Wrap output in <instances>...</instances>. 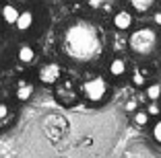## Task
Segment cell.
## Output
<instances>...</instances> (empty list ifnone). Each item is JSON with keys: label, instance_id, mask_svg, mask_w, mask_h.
<instances>
[{"label": "cell", "instance_id": "6", "mask_svg": "<svg viewBox=\"0 0 161 158\" xmlns=\"http://www.w3.org/2000/svg\"><path fill=\"white\" fill-rule=\"evenodd\" d=\"M112 25H114V29H116V31H120V33L130 31V29L134 27V14H132V10L118 8L114 14H112Z\"/></svg>", "mask_w": 161, "mask_h": 158}, {"label": "cell", "instance_id": "10", "mask_svg": "<svg viewBox=\"0 0 161 158\" xmlns=\"http://www.w3.org/2000/svg\"><path fill=\"white\" fill-rule=\"evenodd\" d=\"M33 23H35L33 10H21L19 17H17V21H14V27L19 29L21 33H25V31H29V29L33 27Z\"/></svg>", "mask_w": 161, "mask_h": 158}, {"label": "cell", "instance_id": "18", "mask_svg": "<svg viewBox=\"0 0 161 158\" xmlns=\"http://www.w3.org/2000/svg\"><path fill=\"white\" fill-rule=\"evenodd\" d=\"M145 111L151 117H159L161 115V103L159 101H147V109Z\"/></svg>", "mask_w": 161, "mask_h": 158}, {"label": "cell", "instance_id": "24", "mask_svg": "<svg viewBox=\"0 0 161 158\" xmlns=\"http://www.w3.org/2000/svg\"><path fill=\"white\" fill-rule=\"evenodd\" d=\"M80 8H83V4H80V2H76V4H72V10H75V13H79Z\"/></svg>", "mask_w": 161, "mask_h": 158}, {"label": "cell", "instance_id": "16", "mask_svg": "<svg viewBox=\"0 0 161 158\" xmlns=\"http://www.w3.org/2000/svg\"><path fill=\"white\" fill-rule=\"evenodd\" d=\"M130 82H132L134 89H142V86L149 82V78H147V76H145L141 70L136 68V70H132V74H130Z\"/></svg>", "mask_w": 161, "mask_h": 158}, {"label": "cell", "instance_id": "25", "mask_svg": "<svg viewBox=\"0 0 161 158\" xmlns=\"http://www.w3.org/2000/svg\"><path fill=\"white\" fill-rule=\"evenodd\" d=\"M159 80H161V68H159Z\"/></svg>", "mask_w": 161, "mask_h": 158}, {"label": "cell", "instance_id": "9", "mask_svg": "<svg viewBox=\"0 0 161 158\" xmlns=\"http://www.w3.org/2000/svg\"><path fill=\"white\" fill-rule=\"evenodd\" d=\"M157 2H159V0H128V6L136 14H149V13L155 10Z\"/></svg>", "mask_w": 161, "mask_h": 158}, {"label": "cell", "instance_id": "5", "mask_svg": "<svg viewBox=\"0 0 161 158\" xmlns=\"http://www.w3.org/2000/svg\"><path fill=\"white\" fill-rule=\"evenodd\" d=\"M62 76H64V68H62V64H58V62H46V64H42L39 70H37L39 82L46 84V86H54Z\"/></svg>", "mask_w": 161, "mask_h": 158}, {"label": "cell", "instance_id": "12", "mask_svg": "<svg viewBox=\"0 0 161 158\" xmlns=\"http://www.w3.org/2000/svg\"><path fill=\"white\" fill-rule=\"evenodd\" d=\"M35 56H37V54H35V49L31 45H27V43H23V45L19 47V49H17V60L21 62V64H33L35 62Z\"/></svg>", "mask_w": 161, "mask_h": 158}, {"label": "cell", "instance_id": "26", "mask_svg": "<svg viewBox=\"0 0 161 158\" xmlns=\"http://www.w3.org/2000/svg\"><path fill=\"white\" fill-rule=\"evenodd\" d=\"M159 35H161V33H159Z\"/></svg>", "mask_w": 161, "mask_h": 158}, {"label": "cell", "instance_id": "1", "mask_svg": "<svg viewBox=\"0 0 161 158\" xmlns=\"http://www.w3.org/2000/svg\"><path fill=\"white\" fill-rule=\"evenodd\" d=\"M64 54L72 62L87 64L101 56L103 51V37L99 29L87 21H75L64 31Z\"/></svg>", "mask_w": 161, "mask_h": 158}, {"label": "cell", "instance_id": "20", "mask_svg": "<svg viewBox=\"0 0 161 158\" xmlns=\"http://www.w3.org/2000/svg\"><path fill=\"white\" fill-rule=\"evenodd\" d=\"M138 107H141V103H138L134 97H132V99H128V101L124 103V111H126V113H134Z\"/></svg>", "mask_w": 161, "mask_h": 158}, {"label": "cell", "instance_id": "14", "mask_svg": "<svg viewBox=\"0 0 161 158\" xmlns=\"http://www.w3.org/2000/svg\"><path fill=\"white\" fill-rule=\"evenodd\" d=\"M142 93L147 97V101H159L161 99V80H155V82H147L142 86Z\"/></svg>", "mask_w": 161, "mask_h": 158}, {"label": "cell", "instance_id": "17", "mask_svg": "<svg viewBox=\"0 0 161 158\" xmlns=\"http://www.w3.org/2000/svg\"><path fill=\"white\" fill-rule=\"evenodd\" d=\"M128 47V37L126 35H122L120 31H116V35H114V51H124Z\"/></svg>", "mask_w": 161, "mask_h": 158}, {"label": "cell", "instance_id": "15", "mask_svg": "<svg viewBox=\"0 0 161 158\" xmlns=\"http://www.w3.org/2000/svg\"><path fill=\"white\" fill-rule=\"evenodd\" d=\"M130 115H132L134 125H138V127H147L149 123H151V119H153V117L149 115V113L145 111V109H141V107H138L134 113H130Z\"/></svg>", "mask_w": 161, "mask_h": 158}, {"label": "cell", "instance_id": "2", "mask_svg": "<svg viewBox=\"0 0 161 158\" xmlns=\"http://www.w3.org/2000/svg\"><path fill=\"white\" fill-rule=\"evenodd\" d=\"M161 35L155 27H138L128 35V49L141 60H149L159 51Z\"/></svg>", "mask_w": 161, "mask_h": 158}, {"label": "cell", "instance_id": "4", "mask_svg": "<svg viewBox=\"0 0 161 158\" xmlns=\"http://www.w3.org/2000/svg\"><path fill=\"white\" fill-rule=\"evenodd\" d=\"M54 86H56V89H54V94H56V101L60 103V105H64V107L76 105L80 93L75 89V82H72L70 78H60Z\"/></svg>", "mask_w": 161, "mask_h": 158}, {"label": "cell", "instance_id": "7", "mask_svg": "<svg viewBox=\"0 0 161 158\" xmlns=\"http://www.w3.org/2000/svg\"><path fill=\"white\" fill-rule=\"evenodd\" d=\"M128 68H130V64H128V60L124 56H114L112 60H109L108 64V74L112 76V78H122V76L128 74Z\"/></svg>", "mask_w": 161, "mask_h": 158}, {"label": "cell", "instance_id": "21", "mask_svg": "<svg viewBox=\"0 0 161 158\" xmlns=\"http://www.w3.org/2000/svg\"><path fill=\"white\" fill-rule=\"evenodd\" d=\"M8 115H10V107L6 105V103H2V101H0V121H4Z\"/></svg>", "mask_w": 161, "mask_h": 158}, {"label": "cell", "instance_id": "13", "mask_svg": "<svg viewBox=\"0 0 161 158\" xmlns=\"http://www.w3.org/2000/svg\"><path fill=\"white\" fill-rule=\"evenodd\" d=\"M91 10H101V13H112L118 0H83Z\"/></svg>", "mask_w": 161, "mask_h": 158}, {"label": "cell", "instance_id": "19", "mask_svg": "<svg viewBox=\"0 0 161 158\" xmlns=\"http://www.w3.org/2000/svg\"><path fill=\"white\" fill-rule=\"evenodd\" d=\"M151 135H153V140H155L157 144H161V115H159V119H157L155 123H153Z\"/></svg>", "mask_w": 161, "mask_h": 158}, {"label": "cell", "instance_id": "11", "mask_svg": "<svg viewBox=\"0 0 161 158\" xmlns=\"http://www.w3.org/2000/svg\"><path fill=\"white\" fill-rule=\"evenodd\" d=\"M19 13L21 10H19V6L14 4V2H6V4H2V8H0V17H2V21H4L6 25H14Z\"/></svg>", "mask_w": 161, "mask_h": 158}, {"label": "cell", "instance_id": "8", "mask_svg": "<svg viewBox=\"0 0 161 158\" xmlns=\"http://www.w3.org/2000/svg\"><path fill=\"white\" fill-rule=\"evenodd\" d=\"M33 93H35V84L25 80V78H21L19 82H17V89H14V99L21 101V103H27L29 99L33 97Z\"/></svg>", "mask_w": 161, "mask_h": 158}, {"label": "cell", "instance_id": "3", "mask_svg": "<svg viewBox=\"0 0 161 158\" xmlns=\"http://www.w3.org/2000/svg\"><path fill=\"white\" fill-rule=\"evenodd\" d=\"M80 94L85 97V101L99 105L105 101V97L109 94V82L105 76L101 74H91L87 72V80L80 84Z\"/></svg>", "mask_w": 161, "mask_h": 158}, {"label": "cell", "instance_id": "23", "mask_svg": "<svg viewBox=\"0 0 161 158\" xmlns=\"http://www.w3.org/2000/svg\"><path fill=\"white\" fill-rule=\"evenodd\" d=\"M138 70H141V72H142V74H145V76H147V78H151V74H153V72H151V70H149V66H141V68H138Z\"/></svg>", "mask_w": 161, "mask_h": 158}, {"label": "cell", "instance_id": "22", "mask_svg": "<svg viewBox=\"0 0 161 158\" xmlns=\"http://www.w3.org/2000/svg\"><path fill=\"white\" fill-rule=\"evenodd\" d=\"M151 23H153V27H155V29H161V10H155V13H153Z\"/></svg>", "mask_w": 161, "mask_h": 158}]
</instances>
